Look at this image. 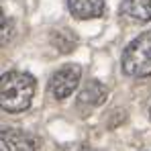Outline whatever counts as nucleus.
Segmentation results:
<instances>
[{
	"label": "nucleus",
	"mask_w": 151,
	"mask_h": 151,
	"mask_svg": "<svg viewBox=\"0 0 151 151\" xmlns=\"http://www.w3.org/2000/svg\"><path fill=\"white\" fill-rule=\"evenodd\" d=\"M78 151H100V149H96V147H80Z\"/></svg>",
	"instance_id": "9d476101"
},
{
	"label": "nucleus",
	"mask_w": 151,
	"mask_h": 151,
	"mask_svg": "<svg viewBox=\"0 0 151 151\" xmlns=\"http://www.w3.org/2000/svg\"><path fill=\"white\" fill-rule=\"evenodd\" d=\"M51 43L61 51V53H70L76 47V37L72 35V31H68V29L53 31L51 33Z\"/></svg>",
	"instance_id": "6e6552de"
},
{
	"label": "nucleus",
	"mask_w": 151,
	"mask_h": 151,
	"mask_svg": "<svg viewBox=\"0 0 151 151\" xmlns=\"http://www.w3.org/2000/svg\"><path fill=\"white\" fill-rule=\"evenodd\" d=\"M2 145L6 151H39L41 139L23 129H4L2 131Z\"/></svg>",
	"instance_id": "20e7f679"
},
{
	"label": "nucleus",
	"mask_w": 151,
	"mask_h": 151,
	"mask_svg": "<svg viewBox=\"0 0 151 151\" xmlns=\"http://www.w3.org/2000/svg\"><path fill=\"white\" fill-rule=\"evenodd\" d=\"M10 27H6V17H2V45H6L8 43V39H10Z\"/></svg>",
	"instance_id": "1a4fd4ad"
},
{
	"label": "nucleus",
	"mask_w": 151,
	"mask_h": 151,
	"mask_svg": "<svg viewBox=\"0 0 151 151\" xmlns=\"http://www.w3.org/2000/svg\"><path fill=\"white\" fill-rule=\"evenodd\" d=\"M82 68L76 63H65L49 78V92L55 100H63L74 94V90L80 84Z\"/></svg>",
	"instance_id": "7ed1b4c3"
},
{
	"label": "nucleus",
	"mask_w": 151,
	"mask_h": 151,
	"mask_svg": "<svg viewBox=\"0 0 151 151\" xmlns=\"http://www.w3.org/2000/svg\"><path fill=\"white\" fill-rule=\"evenodd\" d=\"M68 8L72 12V17L80 21H88V19H98L104 14V0H68Z\"/></svg>",
	"instance_id": "423d86ee"
},
{
	"label": "nucleus",
	"mask_w": 151,
	"mask_h": 151,
	"mask_svg": "<svg viewBox=\"0 0 151 151\" xmlns=\"http://www.w3.org/2000/svg\"><path fill=\"white\" fill-rule=\"evenodd\" d=\"M121 68L131 78H149L151 76V31L141 33L125 47Z\"/></svg>",
	"instance_id": "f03ea898"
},
{
	"label": "nucleus",
	"mask_w": 151,
	"mask_h": 151,
	"mask_svg": "<svg viewBox=\"0 0 151 151\" xmlns=\"http://www.w3.org/2000/svg\"><path fill=\"white\" fill-rule=\"evenodd\" d=\"M121 17H127L131 21L149 23L151 21V0H123L119 6Z\"/></svg>",
	"instance_id": "0eeeda50"
},
{
	"label": "nucleus",
	"mask_w": 151,
	"mask_h": 151,
	"mask_svg": "<svg viewBox=\"0 0 151 151\" xmlns=\"http://www.w3.org/2000/svg\"><path fill=\"white\" fill-rule=\"evenodd\" d=\"M35 78L27 72H6L0 78V104L6 112H25L35 96Z\"/></svg>",
	"instance_id": "f257e3e1"
},
{
	"label": "nucleus",
	"mask_w": 151,
	"mask_h": 151,
	"mask_svg": "<svg viewBox=\"0 0 151 151\" xmlns=\"http://www.w3.org/2000/svg\"><path fill=\"white\" fill-rule=\"evenodd\" d=\"M149 116H151V110H149Z\"/></svg>",
	"instance_id": "9b49d317"
},
{
	"label": "nucleus",
	"mask_w": 151,
	"mask_h": 151,
	"mask_svg": "<svg viewBox=\"0 0 151 151\" xmlns=\"http://www.w3.org/2000/svg\"><path fill=\"white\" fill-rule=\"evenodd\" d=\"M106 96H108L106 86L98 80H90L78 94V106H80V110H92V108L100 106L106 100Z\"/></svg>",
	"instance_id": "39448f33"
}]
</instances>
